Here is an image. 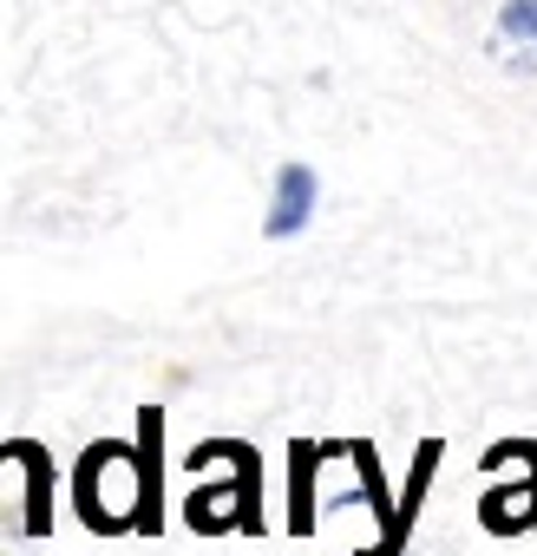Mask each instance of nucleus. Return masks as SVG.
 Listing matches in <instances>:
<instances>
[{"label": "nucleus", "mask_w": 537, "mask_h": 556, "mask_svg": "<svg viewBox=\"0 0 537 556\" xmlns=\"http://www.w3.org/2000/svg\"><path fill=\"white\" fill-rule=\"evenodd\" d=\"M498 47H504L517 66H537V0H504V14H498Z\"/></svg>", "instance_id": "7"}, {"label": "nucleus", "mask_w": 537, "mask_h": 556, "mask_svg": "<svg viewBox=\"0 0 537 556\" xmlns=\"http://www.w3.org/2000/svg\"><path fill=\"white\" fill-rule=\"evenodd\" d=\"M8 445V458L21 465V536H53V452L40 439H0Z\"/></svg>", "instance_id": "4"}, {"label": "nucleus", "mask_w": 537, "mask_h": 556, "mask_svg": "<svg viewBox=\"0 0 537 556\" xmlns=\"http://www.w3.org/2000/svg\"><path fill=\"white\" fill-rule=\"evenodd\" d=\"M73 510L99 536L164 530V413L138 406V439H92L73 465Z\"/></svg>", "instance_id": "1"}, {"label": "nucleus", "mask_w": 537, "mask_h": 556, "mask_svg": "<svg viewBox=\"0 0 537 556\" xmlns=\"http://www.w3.org/2000/svg\"><path fill=\"white\" fill-rule=\"evenodd\" d=\"M0 465H8V452H0Z\"/></svg>", "instance_id": "8"}, {"label": "nucleus", "mask_w": 537, "mask_h": 556, "mask_svg": "<svg viewBox=\"0 0 537 556\" xmlns=\"http://www.w3.org/2000/svg\"><path fill=\"white\" fill-rule=\"evenodd\" d=\"M328 439H289V530L315 536V478L328 465Z\"/></svg>", "instance_id": "6"}, {"label": "nucleus", "mask_w": 537, "mask_h": 556, "mask_svg": "<svg viewBox=\"0 0 537 556\" xmlns=\"http://www.w3.org/2000/svg\"><path fill=\"white\" fill-rule=\"evenodd\" d=\"M315 197H322L315 170L309 164H283L276 170V203H268V216H262V236H276V242L302 236L315 223Z\"/></svg>", "instance_id": "5"}, {"label": "nucleus", "mask_w": 537, "mask_h": 556, "mask_svg": "<svg viewBox=\"0 0 537 556\" xmlns=\"http://www.w3.org/2000/svg\"><path fill=\"white\" fill-rule=\"evenodd\" d=\"M517 458H524V478H498L485 484L478 497V523L491 536H517V530H537V439H511Z\"/></svg>", "instance_id": "3"}, {"label": "nucleus", "mask_w": 537, "mask_h": 556, "mask_svg": "<svg viewBox=\"0 0 537 556\" xmlns=\"http://www.w3.org/2000/svg\"><path fill=\"white\" fill-rule=\"evenodd\" d=\"M190 471L197 491L184 504V523L203 530V536H223V530H242V536H262V452L242 445V439H203L190 452Z\"/></svg>", "instance_id": "2"}]
</instances>
